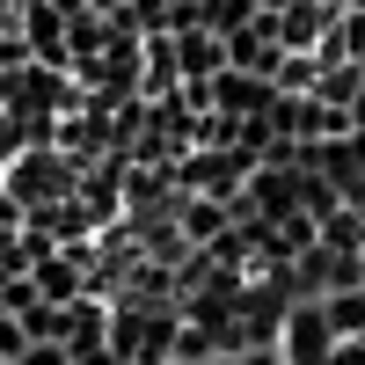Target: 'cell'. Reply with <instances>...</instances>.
I'll list each match as a JSON object with an SVG mask.
<instances>
[{
    "instance_id": "obj_2",
    "label": "cell",
    "mask_w": 365,
    "mask_h": 365,
    "mask_svg": "<svg viewBox=\"0 0 365 365\" xmlns=\"http://www.w3.org/2000/svg\"><path fill=\"white\" fill-rule=\"evenodd\" d=\"M29 285H37L44 299H51V307H73V256H44V263H29Z\"/></svg>"
},
{
    "instance_id": "obj_3",
    "label": "cell",
    "mask_w": 365,
    "mask_h": 365,
    "mask_svg": "<svg viewBox=\"0 0 365 365\" xmlns=\"http://www.w3.org/2000/svg\"><path fill=\"white\" fill-rule=\"evenodd\" d=\"M182 51H175V66L182 73H220L227 66V51H220V37H175Z\"/></svg>"
},
{
    "instance_id": "obj_4",
    "label": "cell",
    "mask_w": 365,
    "mask_h": 365,
    "mask_svg": "<svg viewBox=\"0 0 365 365\" xmlns=\"http://www.w3.org/2000/svg\"><path fill=\"white\" fill-rule=\"evenodd\" d=\"M220 96H227V110H256V103H270V88H256V81L227 73V81H220Z\"/></svg>"
},
{
    "instance_id": "obj_1",
    "label": "cell",
    "mask_w": 365,
    "mask_h": 365,
    "mask_svg": "<svg viewBox=\"0 0 365 365\" xmlns=\"http://www.w3.org/2000/svg\"><path fill=\"white\" fill-rule=\"evenodd\" d=\"M58 161H66V154H15L8 175H0V197H15V205H44V197H58V190L73 182Z\"/></svg>"
}]
</instances>
